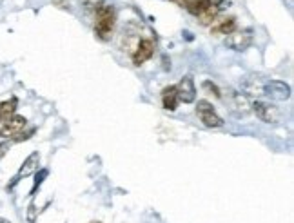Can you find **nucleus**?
Here are the masks:
<instances>
[{
  "label": "nucleus",
  "instance_id": "nucleus-21",
  "mask_svg": "<svg viewBox=\"0 0 294 223\" xmlns=\"http://www.w3.org/2000/svg\"><path fill=\"white\" fill-rule=\"evenodd\" d=\"M51 2H53V6L60 7V9H66L69 6V0H51Z\"/></svg>",
  "mask_w": 294,
  "mask_h": 223
},
{
  "label": "nucleus",
  "instance_id": "nucleus-15",
  "mask_svg": "<svg viewBox=\"0 0 294 223\" xmlns=\"http://www.w3.org/2000/svg\"><path fill=\"white\" fill-rule=\"evenodd\" d=\"M18 107V98L17 97H11L9 100H4V102H0V124H4L15 115V111Z\"/></svg>",
  "mask_w": 294,
  "mask_h": 223
},
{
  "label": "nucleus",
  "instance_id": "nucleus-22",
  "mask_svg": "<svg viewBox=\"0 0 294 223\" xmlns=\"http://www.w3.org/2000/svg\"><path fill=\"white\" fill-rule=\"evenodd\" d=\"M0 223H9V220H6V218H0Z\"/></svg>",
  "mask_w": 294,
  "mask_h": 223
},
{
  "label": "nucleus",
  "instance_id": "nucleus-11",
  "mask_svg": "<svg viewBox=\"0 0 294 223\" xmlns=\"http://www.w3.org/2000/svg\"><path fill=\"white\" fill-rule=\"evenodd\" d=\"M229 6H231V2H229V0H214V2H211V6L198 17L200 24L202 25L213 24V20H216V17L220 15V11H223V9L229 7Z\"/></svg>",
  "mask_w": 294,
  "mask_h": 223
},
{
  "label": "nucleus",
  "instance_id": "nucleus-17",
  "mask_svg": "<svg viewBox=\"0 0 294 223\" xmlns=\"http://www.w3.org/2000/svg\"><path fill=\"white\" fill-rule=\"evenodd\" d=\"M202 87H204V91H207L209 95H214L216 98H222V91H220V87H218L214 82H211V80H204V82H202Z\"/></svg>",
  "mask_w": 294,
  "mask_h": 223
},
{
  "label": "nucleus",
  "instance_id": "nucleus-13",
  "mask_svg": "<svg viewBox=\"0 0 294 223\" xmlns=\"http://www.w3.org/2000/svg\"><path fill=\"white\" fill-rule=\"evenodd\" d=\"M178 93H176V87L174 85H169L162 91V105L165 111H176L178 107Z\"/></svg>",
  "mask_w": 294,
  "mask_h": 223
},
{
  "label": "nucleus",
  "instance_id": "nucleus-10",
  "mask_svg": "<svg viewBox=\"0 0 294 223\" xmlns=\"http://www.w3.org/2000/svg\"><path fill=\"white\" fill-rule=\"evenodd\" d=\"M155 54V42L151 38H142L138 42V46L134 48L133 53V64L134 66H142L144 62H147Z\"/></svg>",
  "mask_w": 294,
  "mask_h": 223
},
{
  "label": "nucleus",
  "instance_id": "nucleus-2",
  "mask_svg": "<svg viewBox=\"0 0 294 223\" xmlns=\"http://www.w3.org/2000/svg\"><path fill=\"white\" fill-rule=\"evenodd\" d=\"M196 115H198L200 122L204 124L205 127H211V129H218V127H223V118L216 113V109L213 107V103H209L207 100H200L196 103Z\"/></svg>",
  "mask_w": 294,
  "mask_h": 223
},
{
  "label": "nucleus",
  "instance_id": "nucleus-1",
  "mask_svg": "<svg viewBox=\"0 0 294 223\" xmlns=\"http://www.w3.org/2000/svg\"><path fill=\"white\" fill-rule=\"evenodd\" d=\"M114 22H116V11L113 6L102 4L100 7L95 9V35L102 40L107 42L113 36Z\"/></svg>",
  "mask_w": 294,
  "mask_h": 223
},
{
  "label": "nucleus",
  "instance_id": "nucleus-8",
  "mask_svg": "<svg viewBox=\"0 0 294 223\" xmlns=\"http://www.w3.org/2000/svg\"><path fill=\"white\" fill-rule=\"evenodd\" d=\"M27 125V120L20 115H13L7 122L2 124L0 127V138H15L20 131H24Z\"/></svg>",
  "mask_w": 294,
  "mask_h": 223
},
{
  "label": "nucleus",
  "instance_id": "nucleus-19",
  "mask_svg": "<svg viewBox=\"0 0 294 223\" xmlns=\"http://www.w3.org/2000/svg\"><path fill=\"white\" fill-rule=\"evenodd\" d=\"M80 2L84 4L85 9H96L104 4V0H80Z\"/></svg>",
  "mask_w": 294,
  "mask_h": 223
},
{
  "label": "nucleus",
  "instance_id": "nucleus-3",
  "mask_svg": "<svg viewBox=\"0 0 294 223\" xmlns=\"http://www.w3.org/2000/svg\"><path fill=\"white\" fill-rule=\"evenodd\" d=\"M262 93L267 95L270 100H276V102H287L289 98L293 97L291 85L282 82V80H267L264 84Z\"/></svg>",
  "mask_w": 294,
  "mask_h": 223
},
{
  "label": "nucleus",
  "instance_id": "nucleus-6",
  "mask_svg": "<svg viewBox=\"0 0 294 223\" xmlns=\"http://www.w3.org/2000/svg\"><path fill=\"white\" fill-rule=\"evenodd\" d=\"M251 109L256 113V116H258L260 120L265 122V124H276V122H280V118H282L278 107H274V105H270V103L267 102H262V100L252 102Z\"/></svg>",
  "mask_w": 294,
  "mask_h": 223
},
{
  "label": "nucleus",
  "instance_id": "nucleus-18",
  "mask_svg": "<svg viewBox=\"0 0 294 223\" xmlns=\"http://www.w3.org/2000/svg\"><path fill=\"white\" fill-rule=\"evenodd\" d=\"M35 131H36L35 127H31V129H27V131H20V133L13 138V142H24V140H29L31 136L35 134Z\"/></svg>",
  "mask_w": 294,
  "mask_h": 223
},
{
  "label": "nucleus",
  "instance_id": "nucleus-24",
  "mask_svg": "<svg viewBox=\"0 0 294 223\" xmlns=\"http://www.w3.org/2000/svg\"><path fill=\"white\" fill-rule=\"evenodd\" d=\"M91 223H98V222H91Z\"/></svg>",
  "mask_w": 294,
  "mask_h": 223
},
{
  "label": "nucleus",
  "instance_id": "nucleus-9",
  "mask_svg": "<svg viewBox=\"0 0 294 223\" xmlns=\"http://www.w3.org/2000/svg\"><path fill=\"white\" fill-rule=\"evenodd\" d=\"M174 87H176V93H178V100H180V102L192 103L196 100V87H194V80H192L191 74H186Z\"/></svg>",
  "mask_w": 294,
  "mask_h": 223
},
{
  "label": "nucleus",
  "instance_id": "nucleus-20",
  "mask_svg": "<svg viewBox=\"0 0 294 223\" xmlns=\"http://www.w3.org/2000/svg\"><path fill=\"white\" fill-rule=\"evenodd\" d=\"M35 220H36V207H35V203L31 201V203H29V209H27V222H29V223H35Z\"/></svg>",
  "mask_w": 294,
  "mask_h": 223
},
{
  "label": "nucleus",
  "instance_id": "nucleus-7",
  "mask_svg": "<svg viewBox=\"0 0 294 223\" xmlns=\"http://www.w3.org/2000/svg\"><path fill=\"white\" fill-rule=\"evenodd\" d=\"M38 165H40V154H38V152H31L29 156L24 160V163L20 165L17 176H15L11 183L7 185V189H13V185L18 183L22 178H27V176H31L33 173H36V171H38Z\"/></svg>",
  "mask_w": 294,
  "mask_h": 223
},
{
  "label": "nucleus",
  "instance_id": "nucleus-4",
  "mask_svg": "<svg viewBox=\"0 0 294 223\" xmlns=\"http://www.w3.org/2000/svg\"><path fill=\"white\" fill-rule=\"evenodd\" d=\"M225 102H227V107L231 109V113H234L236 116H245L247 113H251V102H249V98H247L245 95H241V93H236V91L229 89Z\"/></svg>",
  "mask_w": 294,
  "mask_h": 223
},
{
  "label": "nucleus",
  "instance_id": "nucleus-16",
  "mask_svg": "<svg viewBox=\"0 0 294 223\" xmlns=\"http://www.w3.org/2000/svg\"><path fill=\"white\" fill-rule=\"evenodd\" d=\"M49 176V171L48 169H40V171H36V176H35V183H33V187H31L29 191V196H35L36 191L40 189V185L44 183V180Z\"/></svg>",
  "mask_w": 294,
  "mask_h": 223
},
{
  "label": "nucleus",
  "instance_id": "nucleus-14",
  "mask_svg": "<svg viewBox=\"0 0 294 223\" xmlns=\"http://www.w3.org/2000/svg\"><path fill=\"white\" fill-rule=\"evenodd\" d=\"M236 31V18L229 17L223 18V20H218L216 24L211 27V35H229Z\"/></svg>",
  "mask_w": 294,
  "mask_h": 223
},
{
  "label": "nucleus",
  "instance_id": "nucleus-23",
  "mask_svg": "<svg viewBox=\"0 0 294 223\" xmlns=\"http://www.w3.org/2000/svg\"><path fill=\"white\" fill-rule=\"evenodd\" d=\"M0 149H6V145H2V144H0Z\"/></svg>",
  "mask_w": 294,
  "mask_h": 223
},
{
  "label": "nucleus",
  "instance_id": "nucleus-12",
  "mask_svg": "<svg viewBox=\"0 0 294 223\" xmlns=\"http://www.w3.org/2000/svg\"><path fill=\"white\" fill-rule=\"evenodd\" d=\"M173 2H176L180 7H186L191 15L200 17V15H202V13L211 6V2H213V0H173Z\"/></svg>",
  "mask_w": 294,
  "mask_h": 223
},
{
  "label": "nucleus",
  "instance_id": "nucleus-5",
  "mask_svg": "<svg viewBox=\"0 0 294 223\" xmlns=\"http://www.w3.org/2000/svg\"><path fill=\"white\" fill-rule=\"evenodd\" d=\"M252 44V31L251 29H240L229 33L225 38V46L233 51H245L251 48Z\"/></svg>",
  "mask_w": 294,
  "mask_h": 223
}]
</instances>
